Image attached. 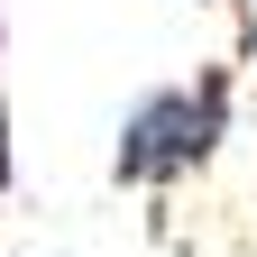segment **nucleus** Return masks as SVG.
<instances>
[{"label":"nucleus","mask_w":257,"mask_h":257,"mask_svg":"<svg viewBox=\"0 0 257 257\" xmlns=\"http://www.w3.org/2000/svg\"><path fill=\"white\" fill-rule=\"evenodd\" d=\"M220 128H230V74L166 83V92H147V101L128 110L110 175H119V184H184L193 166H211Z\"/></svg>","instance_id":"nucleus-1"},{"label":"nucleus","mask_w":257,"mask_h":257,"mask_svg":"<svg viewBox=\"0 0 257 257\" xmlns=\"http://www.w3.org/2000/svg\"><path fill=\"white\" fill-rule=\"evenodd\" d=\"M0 193H10V119H0Z\"/></svg>","instance_id":"nucleus-2"}]
</instances>
